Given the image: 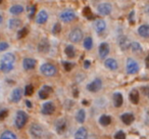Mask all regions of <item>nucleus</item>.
Here are the masks:
<instances>
[{
	"instance_id": "nucleus-22",
	"label": "nucleus",
	"mask_w": 149,
	"mask_h": 139,
	"mask_svg": "<svg viewBox=\"0 0 149 139\" xmlns=\"http://www.w3.org/2000/svg\"><path fill=\"white\" fill-rule=\"evenodd\" d=\"M104 64H105L106 68L111 70V71H116L118 66V61H116V59H113V58H107V59L105 60V62H104Z\"/></svg>"
},
{
	"instance_id": "nucleus-31",
	"label": "nucleus",
	"mask_w": 149,
	"mask_h": 139,
	"mask_svg": "<svg viewBox=\"0 0 149 139\" xmlns=\"http://www.w3.org/2000/svg\"><path fill=\"white\" fill-rule=\"evenodd\" d=\"M76 119L79 123H84L85 122V119H86V112L84 110H79L76 115Z\"/></svg>"
},
{
	"instance_id": "nucleus-32",
	"label": "nucleus",
	"mask_w": 149,
	"mask_h": 139,
	"mask_svg": "<svg viewBox=\"0 0 149 139\" xmlns=\"http://www.w3.org/2000/svg\"><path fill=\"white\" fill-rule=\"evenodd\" d=\"M131 49L134 53H140L142 51V46L140 45L139 42H132L131 43Z\"/></svg>"
},
{
	"instance_id": "nucleus-14",
	"label": "nucleus",
	"mask_w": 149,
	"mask_h": 139,
	"mask_svg": "<svg viewBox=\"0 0 149 139\" xmlns=\"http://www.w3.org/2000/svg\"><path fill=\"white\" fill-rule=\"evenodd\" d=\"M118 45H120V49L126 51V50H128L129 48L131 47V42L128 37L122 36V37H120V39H118Z\"/></svg>"
},
{
	"instance_id": "nucleus-9",
	"label": "nucleus",
	"mask_w": 149,
	"mask_h": 139,
	"mask_svg": "<svg viewBox=\"0 0 149 139\" xmlns=\"http://www.w3.org/2000/svg\"><path fill=\"white\" fill-rule=\"evenodd\" d=\"M98 13L101 15H108L112 10V7L109 3H101L97 6Z\"/></svg>"
},
{
	"instance_id": "nucleus-48",
	"label": "nucleus",
	"mask_w": 149,
	"mask_h": 139,
	"mask_svg": "<svg viewBox=\"0 0 149 139\" xmlns=\"http://www.w3.org/2000/svg\"><path fill=\"white\" fill-rule=\"evenodd\" d=\"M2 21H3V17H2V15H0V25H1V23H2Z\"/></svg>"
},
{
	"instance_id": "nucleus-26",
	"label": "nucleus",
	"mask_w": 149,
	"mask_h": 139,
	"mask_svg": "<svg viewBox=\"0 0 149 139\" xmlns=\"http://www.w3.org/2000/svg\"><path fill=\"white\" fill-rule=\"evenodd\" d=\"M0 139H17V137L13 132H11V131H9V130H6L1 134Z\"/></svg>"
},
{
	"instance_id": "nucleus-34",
	"label": "nucleus",
	"mask_w": 149,
	"mask_h": 139,
	"mask_svg": "<svg viewBox=\"0 0 149 139\" xmlns=\"http://www.w3.org/2000/svg\"><path fill=\"white\" fill-rule=\"evenodd\" d=\"M60 32H61V25H60L59 23L54 24L53 29H52V33H53L54 35H57V34H59Z\"/></svg>"
},
{
	"instance_id": "nucleus-7",
	"label": "nucleus",
	"mask_w": 149,
	"mask_h": 139,
	"mask_svg": "<svg viewBox=\"0 0 149 139\" xmlns=\"http://www.w3.org/2000/svg\"><path fill=\"white\" fill-rule=\"evenodd\" d=\"M74 17H76V13L72 9H66V10H63L60 13V20L64 23H70Z\"/></svg>"
},
{
	"instance_id": "nucleus-33",
	"label": "nucleus",
	"mask_w": 149,
	"mask_h": 139,
	"mask_svg": "<svg viewBox=\"0 0 149 139\" xmlns=\"http://www.w3.org/2000/svg\"><path fill=\"white\" fill-rule=\"evenodd\" d=\"M84 47L87 50L92 49V47H93V40H92L91 37H87L85 39V41H84Z\"/></svg>"
},
{
	"instance_id": "nucleus-10",
	"label": "nucleus",
	"mask_w": 149,
	"mask_h": 139,
	"mask_svg": "<svg viewBox=\"0 0 149 139\" xmlns=\"http://www.w3.org/2000/svg\"><path fill=\"white\" fill-rule=\"evenodd\" d=\"M55 110V105H54L53 102L48 101L45 102L42 106V114L44 115H52Z\"/></svg>"
},
{
	"instance_id": "nucleus-49",
	"label": "nucleus",
	"mask_w": 149,
	"mask_h": 139,
	"mask_svg": "<svg viewBox=\"0 0 149 139\" xmlns=\"http://www.w3.org/2000/svg\"><path fill=\"white\" fill-rule=\"evenodd\" d=\"M90 139H96V138H95V136H91L90 137Z\"/></svg>"
},
{
	"instance_id": "nucleus-27",
	"label": "nucleus",
	"mask_w": 149,
	"mask_h": 139,
	"mask_svg": "<svg viewBox=\"0 0 149 139\" xmlns=\"http://www.w3.org/2000/svg\"><path fill=\"white\" fill-rule=\"evenodd\" d=\"M64 52H65L66 56L70 58H72L74 57V55H76V49H74V47L72 45H68L65 47V49H64Z\"/></svg>"
},
{
	"instance_id": "nucleus-4",
	"label": "nucleus",
	"mask_w": 149,
	"mask_h": 139,
	"mask_svg": "<svg viewBox=\"0 0 149 139\" xmlns=\"http://www.w3.org/2000/svg\"><path fill=\"white\" fill-rule=\"evenodd\" d=\"M30 134L34 139H41L44 134L43 128L38 124H33L30 127Z\"/></svg>"
},
{
	"instance_id": "nucleus-42",
	"label": "nucleus",
	"mask_w": 149,
	"mask_h": 139,
	"mask_svg": "<svg viewBox=\"0 0 149 139\" xmlns=\"http://www.w3.org/2000/svg\"><path fill=\"white\" fill-rule=\"evenodd\" d=\"M7 115H8V112H7V110H0V120L5 119L7 117Z\"/></svg>"
},
{
	"instance_id": "nucleus-19",
	"label": "nucleus",
	"mask_w": 149,
	"mask_h": 139,
	"mask_svg": "<svg viewBox=\"0 0 149 139\" xmlns=\"http://www.w3.org/2000/svg\"><path fill=\"white\" fill-rule=\"evenodd\" d=\"M88 131L85 127H81L78 129V131L74 134V139H87Z\"/></svg>"
},
{
	"instance_id": "nucleus-18",
	"label": "nucleus",
	"mask_w": 149,
	"mask_h": 139,
	"mask_svg": "<svg viewBox=\"0 0 149 139\" xmlns=\"http://www.w3.org/2000/svg\"><path fill=\"white\" fill-rule=\"evenodd\" d=\"M22 96H23V90L21 88H15L13 92H11V101L13 102H19L22 99Z\"/></svg>"
},
{
	"instance_id": "nucleus-39",
	"label": "nucleus",
	"mask_w": 149,
	"mask_h": 139,
	"mask_svg": "<svg viewBox=\"0 0 149 139\" xmlns=\"http://www.w3.org/2000/svg\"><path fill=\"white\" fill-rule=\"evenodd\" d=\"M62 64H63V68L68 72H70L72 68V66H74V64H72V62H68V61H63Z\"/></svg>"
},
{
	"instance_id": "nucleus-6",
	"label": "nucleus",
	"mask_w": 149,
	"mask_h": 139,
	"mask_svg": "<svg viewBox=\"0 0 149 139\" xmlns=\"http://www.w3.org/2000/svg\"><path fill=\"white\" fill-rule=\"evenodd\" d=\"M139 71V64L136 60H134L133 58H128L127 60V73L128 74H136Z\"/></svg>"
},
{
	"instance_id": "nucleus-25",
	"label": "nucleus",
	"mask_w": 149,
	"mask_h": 139,
	"mask_svg": "<svg viewBox=\"0 0 149 139\" xmlns=\"http://www.w3.org/2000/svg\"><path fill=\"white\" fill-rule=\"evenodd\" d=\"M129 97H130V100L132 103L134 104H137L139 102V92L138 90L136 89H133L132 91L130 92V95H129Z\"/></svg>"
},
{
	"instance_id": "nucleus-46",
	"label": "nucleus",
	"mask_w": 149,
	"mask_h": 139,
	"mask_svg": "<svg viewBox=\"0 0 149 139\" xmlns=\"http://www.w3.org/2000/svg\"><path fill=\"white\" fill-rule=\"evenodd\" d=\"M133 15H134V11H132V13H131V15H130V17H129V19H130L131 23H133Z\"/></svg>"
},
{
	"instance_id": "nucleus-38",
	"label": "nucleus",
	"mask_w": 149,
	"mask_h": 139,
	"mask_svg": "<svg viewBox=\"0 0 149 139\" xmlns=\"http://www.w3.org/2000/svg\"><path fill=\"white\" fill-rule=\"evenodd\" d=\"M114 139H126V134L124 131H118L114 135Z\"/></svg>"
},
{
	"instance_id": "nucleus-30",
	"label": "nucleus",
	"mask_w": 149,
	"mask_h": 139,
	"mask_svg": "<svg viewBox=\"0 0 149 139\" xmlns=\"http://www.w3.org/2000/svg\"><path fill=\"white\" fill-rule=\"evenodd\" d=\"M99 123L102 126H108L111 123V118L109 116H107V115H103V116L100 117Z\"/></svg>"
},
{
	"instance_id": "nucleus-45",
	"label": "nucleus",
	"mask_w": 149,
	"mask_h": 139,
	"mask_svg": "<svg viewBox=\"0 0 149 139\" xmlns=\"http://www.w3.org/2000/svg\"><path fill=\"white\" fill-rule=\"evenodd\" d=\"M145 64H146V66L149 68V54L147 55V57H146V59H145Z\"/></svg>"
},
{
	"instance_id": "nucleus-23",
	"label": "nucleus",
	"mask_w": 149,
	"mask_h": 139,
	"mask_svg": "<svg viewBox=\"0 0 149 139\" xmlns=\"http://www.w3.org/2000/svg\"><path fill=\"white\" fill-rule=\"evenodd\" d=\"M124 102V98H123V95L120 93V92H116L113 94V104L116 108H120Z\"/></svg>"
},
{
	"instance_id": "nucleus-44",
	"label": "nucleus",
	"mask_w": 149,
	"mask_h": 139,
	"mask_svg": "<svg viewBox=\"0 0 149 139\" xmlns=\"http://www.w3.org/2000/svg\"><path fill=\"white\" fill-rule=\"evenodd\" d=\"M89 66H90V61H89V60H86V61L84 62V68H89Z\"/></svg>"
},
{
	"instance_id": "nucleus-41",
	"label": "nucleus",
	"mask_w": 149,
	"mask_h": 139,
	"mask_svg": "<svg viewBox=\"0 0 149 139\" xmlns=\"http://www.w3.org/2000/svg\"><path fill=\"white\" fill-rule=\"evenodd\" d=\"M35 13H36V6L35 5H33V6H31L30 7V10H29V17H34V15H35Z\"/></svg>"
},
{
	"instance_id": "nucleus-43",
	"label": "nucleus",
	"mask_w": 149,
	"mask_h": 139,
	"mask_svg": "<svg viewBox=\"0 0 149 139\" xmlns=\"http://www.w3.org/2000/svg\"><path fill=\"white\" fill-rule=\"evenodd\" d=\"M142 90H143V93H144L145 95L149 96V87H143Z\"/></svg>"
},
{
	"instance_id": "nucleus-47",
	"label": "nucleus",
	"mask_w": 149,
	"mask_h": 139,
	"mask_svg": "<svg viewBox=\"0 0 149 139\" xmlns=\"http://www.w3.org/2000/svg\"><path fill=\"white\" fill-rule=\"evenodd\" d=\"M27 105H28V108H32V103L30 101H27Z\"/></svg>"
},
{
	"instance_id": "nucleus-13",
	"label": "nucleus",
	"mask_w": 149,
	"mask_h": 139,
	"mask_svg": "<svg viewBox=\"0 0 149 139\" xmlns=\"http://www.w3.org/2000/svg\"><path fill=\"white\" fill-rule=\"evenodd\" d=\"M94 29L98 34H102L106 29V24L103 20H96L94 22Z\"/></svg>"
},
{
	"instance_id": "nucleus-36",
	"label": "nucleus",
	"mask_w": 149,
	"mask_h": 139,
	"mask_svg": "<svg viewBox=\"0 0 149 139\" xmlns=\"http://www.w3.org/2000/svg\"><path fill=\"white\" fill-rule=\"evenodd\" d=\"M84 15H85L88 20H91V17H93V15H92V11H91V9H90V7H85V8H84Z\"/></svg>"
},
{
	"instance_id": "nucleus-24",
	"label": "nucleus",
	"mask_w": 149,
	"mask_h": 139,
	"mask_svg": "<svg viewBox=\"0 0 149 139\" xmlns=\"http://www.w3.org/2000/svg\"><path fill=\"white\" fill-rule=\"evenodd\" d=\"M138 33L141 37L148 38L149 37V25H142L139 27Z\"/></svg>"
},
{
	"instance_id": "nucleus-29",
	"label": "nucleus",
	"mask_w": 149,
	"mask_h": 139,
	"mask_svg": "<svg viewBox=\"0 0 149 139\" xmlns=\"http://www.w3.org/2000/svg\"><path fill=\"white\" fill-rule=\"evenodd\" d=\"M9 11H10L11 15H19V13H22L24 11V7L22 6V5H13V6L10 7V9H9Z\"/></svg>"
},
{
	"instance_id": "nucleus-16",
	"label": "nucleus",
	"mask_w": 149,
	"mask_h": 139,
	"mask_svg": "<svg viewBox=\"0 0 149 139\" xmlns=\"http://www.w3.org/2000/svg\"><path fill=\"white\" fill-rule=\"evenodd\" d=\"M66 129V121L63 119H60V120L56 121L55 122V130L58 134H62V133L65 131Z\"/></svg>"
},
{
	"instance_id": "nucleus-20",
	"label": "nucleus",
	"mask_w": 149,
	"mask_h": 139,
	"mask_svg": "<svg viewBox=\"0 0 149 139\" xmlns=\"http://www.w3.org/2000/svg\"><path fill=\"white\" fill-rule=\"evenodd\" d=\"M47 20H48L47 11H46V10H41L39 13H38L37 19H36V22H37V24L42 25V24H45L46 22H47Z\"/></svg>"
},
{
	"instance_id": "nucleus-15",
	"label": "nucleus",
	"mask_w": 149,
	"mask_h": 139,
	"mask_svg": "<svg viewBox=\"0 0 149 139\" xmlns=\"http://www.w3.org/2000/svg\"><path fill=\"white\" fill-rule=\"evenodd\" d=\"M50 44L47 39H42L41 41L38 43V51L42 52V53H46L49 51Z\"/></svg>"
},
{
	"instance_id": "nucleus-21",
	"label": "nucleus",
	"mask_w": 149,
	"mask_h": 139,
	"mask_svg": "<svg viewBox=\"0 0 149 139\" xmlns=\"http://www.w3.org/2000/svg\"><path fill=\"white\" fill-rule=\"evenodd\" d=\"M120 119H122L123 123L126 125H131L133 122H134L135 120V117L133 114H131V112H126V114L122 115V117H120Z\"/></svg>"
},
{
	"instance_id": "nucleus-37",
	"label": "nucleus",
	"mask_w": 149,
	"mask_h": 139,
	"mask_svg": "<svg viewBox=\"0 0 149 139\" xmlns=\"http://www.w3.org/2000/svg\"><path fill=\"white\" fill-rule=\"evenodd\" d=\"M27 34H28V29L27 28H23V29L17 33V38L22 39V38H24L25 36H27Z\"/></svg>"
},
{
	"instance_id": "nucleus-11",
	"label": "nucleus",
	"mask_w": 149,
	"mask_h": 139,
	"mask_svg": "<svg viewBox=\"0 0 149 139\" xmlns=\"http://www.w3.org/2000/svg\"><path fill=\"white\" fill-rule=\"evenodd\" d=\"M36 64H37V61H36V59H34V58L27 57L23 60V66L25 70H27V71L33 70V68L36 66Z\"/></svg>"
},
{
	"instance_id": "nucleus-1",
	"label": "nucleus",
	"mask_w": 149,
	"mask_h": 139,
	"mask_svg": "<svg viewBox=\"0 0 149 139\" xmlns=\"http://www.w3.org/2000/svg\"><path fill=\"white\" fill-rule=\"evenodd\" d=\"M15 61V57L13 53H6L2 56L0 60V71L3 73H9L13 70V64Z\"/></svg>"
},
{
	"instance_id": "nucleus-5",
	"label": "nucleus",
	"mask_w": 149,
	"mask_h": 139,
	"mask_svg": "<svg viewBox=\"0 0 149 139\" xmlns=\"http://www.w3.org/2000/svg\"><path fill=\"white\" fill-rule=\"evenodd\" d=\"M68 38L72 42V43H78L82 40L83 38V31L79 28H76V29L72 30L70 32V35H68Z\"/></svg>"
},
{
	"instance_id": "nucleus-17",
	"label": "nucleus",
	"mask_w": 149,
	"mask_h": 139,
	"mask_svg": "<svg viewBox=\"0 0 149 139\" xmlns=\"http://www.w3.org/2000/svg\"><path fill=\"white\" fill-rule=\"evenodd\" d=\"M108 53H109V45L106 42H103L99 46V56L101 58H105Z\"/></svg>"
},
{
	"instance_id": "nucleus-8",
	"label": "nucleus",
	"mask_w": 149,
	"mask_h": 139,
	"mask_svg": "<svg viewBox=\"0 0 149 139\" xmlns=\"http://www.w3.org/2000/svg\"><path fill=\"white\" fill-rule=\"evenodd\" d=\"M102 87V81L100 79H95L87 85V89L91 92H97L101 89Z\"/></svg>"
},
{
	"instance_id": "nucleus-2",
	"label": "nucleus",
	"mask_w": 149,
	"mask_h": 139,
	"mask_svg": "<svg viewBox=\"0 0 149 139\" xmlns=\"http://www.w3.org/2000/svg\"><path fill=\"white\" fill-rule=\"evenodd\" d=\"M28 122V115L26 114L24 110H19L17 112V116H15V124L17 126V128L22 129Z\"/></svg>"
},
{
	"instance_id": "nucleus-50",
	"label": "nucleus",
	"mask_w": 149,
	"mask_h": 139,
	"mask_svg": "<svg viewBox=\"0 0 149 139\" xmlns=\"http://www.w3.org/2000/svg\"><path fill=\"white\" fill-rule=\"evenodd\" d=\"M1 2H2V0H0V3H1Z\"/></svg>"
},
{
	"instance_id": "nucleus-40",
	"label": "nucleus",
	"mask_w": 149,
	"mask_h": 139,
	"mask_svg": "<svg viewBox=\"0 0 149 139\" xmlns=\"http://www.w3.org/2000/svg\"><path fill=\"white\" fill-rule=\"evenodd\" d=\"M8 48V44L6 42H0V52L1 51H4Z\"/></svg>"
},
{
	"instance_id": "nucleus-28",
	"label": "nucleus",
	"mask_w": 149,
	"mask_h": 139,
	"mask_svg": "<svg viewBox=\"0 0 149 139\" xmlns=\"http://www.w3.org/2000/svg\"><path fill=\"white\" fill-rule=\"evenodd\" d=\"M9 28H10L11 30H15V29H17V28H19L22 26V22L19 21V19H11L9 20Z\"/></svg>"
},
{
	"instance_id": "nucleus-35",
	"label": "nucleus",
	"mask_w": 149,
	"mask_h": 139,
	"mask_svg": "<svg viewBox=\"0 0 149 139\" xmlns=\"http://www.w3.org/2000/svg\"><path fill=\"white\" fill-rule=\"evenodd\" d=\"M34 93V87L32 85H27L25 88V95L31 96Z\"/></svg>"
},
{
	"instance_id": "nucleus-3",
	"label": "nucleus",
	"mask_w": 149,
	"mask_h": 139,
	"mask_svg": "<svg viewBox=\"0 0 149 139\" xmlns=\"http://www.w3.org/2000/svg\"><path fill=\"white\" fill-rule=\"evenodd\" d=\"M40 71H41V73L43 74V75L48 76V77H53L56 74V72H57V70H56V68L53 64H42L41 68H40Z\"/></svg>"
},
{
	"instance_id": "nucleus-12",
	"label": "nucleus",
	"mask_w": 149,
	"mask_h": 139,
	"mask_svg": "<svg viewBox=\"0 0 149 139\" xmlns=\"http://www.w3.org/2000/svg\"><path fill=\"white\" fill-rule=\"evenodd\" d=\"M52 91H53L52 87H50V86H48V85L43 86L39 91V97L41 98V99H46V98H48V96L52 93Z\"/></svg>"
}]
</instances>
